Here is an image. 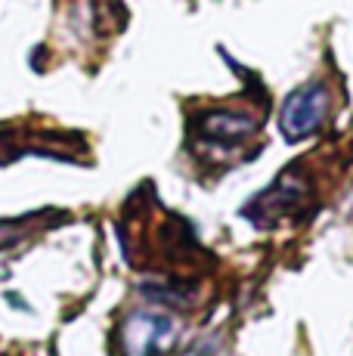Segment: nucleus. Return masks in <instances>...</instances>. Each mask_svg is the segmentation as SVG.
<instances>
[{"label": "nucleus", "instance_id": "f257e3e1", "mask_svg": "<svg viewBox=\"0 0 353 356\" xmlns=\"http://www.w3.org/2000/svg\"><path fill=\"white\" fill-rule=\"evenodd\" d=\"M331 108V93L329 84L322 81H310L301 90H295L285 99L282 112H279V130L288 143H301L307 136H313L319 127L325 124Z\"/></svg>", "mask_w": 353, "mask_h": 356}, {"label": "nucleus", "instance_id": "7ed1b4c3", "mask_svg": "<svg viewBox=\"0 0 353 356\" xmlns=\"http://www.w3.org/2000/svg\"><path fill=\"white\" fill-rule=\"evenodd\" d=\"M261 127L251 112H236V108H220V112H208L199 124V136L205 146L217 149H233L242 140H248L254 130Z\"/></svg>", "mask_w": 353, "mask_h": 356}, {"label": "nucleus", "instance_id": "f03ea898", "mask_svg": "<svg viewBox=\"0 0 353 356\" xmlns=\"http://www.w3.org/2000/svg\"><path fill=\"white\" fill-rule=\"evenodd\" d=\"M176 325L158 313H131L121 325V353L124 356H158L174 344Z\"/></svg>", "mask_w": 353, "mask_h": 356}]
</instances>
